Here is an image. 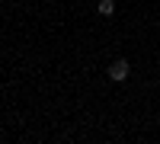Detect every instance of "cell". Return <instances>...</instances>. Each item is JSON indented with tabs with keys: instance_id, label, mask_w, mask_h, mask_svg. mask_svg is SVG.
Segmentation results:
<instances>
[{
	"instance_id": "obj_1",
	"label": "cell",
	"mask_w": 160,
	"mask_h": 144,
	"mask_svg": "<svg viewBox=\"0 0 160 144\" xmlns=\"http://www.w3.org/2000/svg\"><path fill=\"white\" fill-rule=\"evenodd\" d=\"M128 71H131V64H128L125 58L112 61V64H109V80H125V77H128Z\"/></svg>"
},
{
	"instance_id": "obj_2",
	"label": "cell",
	"mask_w": 160,
	"mask_h": 144,
	"mask_svg": "<svg viewBox=\"0 0 160 144\" xmlns=\"http://www.w3.org/2000/svg\"><path fill=\"white\" fill-rule=\"evenodd\" d=\"M99 13H102V16H112V13H115V3H112V0H99Z\"/></svg>"
}]
</instances>
